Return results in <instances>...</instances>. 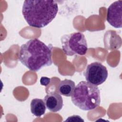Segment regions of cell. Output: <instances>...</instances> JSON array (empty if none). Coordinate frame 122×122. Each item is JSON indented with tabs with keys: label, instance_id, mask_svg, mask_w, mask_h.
Wrapping results in <instances>:
<instances>
[{
	"label": "cell",
	"instance_id": "6da1fadb",
	"mask_svg": "<svg viewBox=\"0 0 122 122\" xmlns=\"http://www.w3.org/2000/svg\"><path fill=\"white\" fill-rule=\"evenodd\" d=\"M52 48L51 45H47L36 38L31 39L20 46L18 58L30 70L37 71L52 64Z\"/></svg>",
	"mask_w": 122,
	"mask_h": 122
},
{
	"label": "cell",
	"instance_id": "ba28073f",
	"mask_svg": "<svg viewBox=\"0 0 122 122\" xmlns=\"http://www.w3.org/2000/svg\"><path fill=\"white\" fill-rule=\"evenodd\" d=\"M75 87V82L71 80L65 79L60 81L58 85V92L61 95L66 97L71 96Z\"/></svg>",
	"mask_w": 122,
	"mask_h": 122
},
{
	"label": "cell",
	"instance_id": "5b68a950",
	"mask_svg": "<svg viewBox=\"0 0 122 122\" xmlns=\"http://www.w3.org/2000/svg\"><path fill=\"white\" fill-rule=\"evenodd\" d=\"M83 74L87 81L98 86L106 80L108 70L101 63L96 61L88 64Z\"/></svg>",
	"mask_w": 122,
	"mask_h": 122
},
{
	"label": "cell",
	"instance_id": "30bf717a",
	"mask_svg": "<svg viewBox=\"0 0 122 122\" xmlns=\"http://www.w3.org/2000/svg\"><path fill=\"white\" fill-rule=\"evenodd\" d=\"M51 81V79L46 77H42L40 79V83L41 85L47 86L48 85Z\"/></svg>",
	"mask_w": 122,
	"mask_h": 122
},
{
	"label": "cell",
	"instance_id": "3957f363",
	"mask_svg": "<svg viewBox=\"0 0 122 122\" xmlns=\"http://www.w3.org/2000/svg\"><path fill=\"white\" fill-rule=\"evenodd\" d=\"M71 100L82 110H92L100 104V91L97 86L88 81H81L75 87Z\"/></svg>",
	"mask_w": 122,
	"mask_h": 122
},
{
	"label": "cell",
	"instance_id": "8fae6325",
	"mask_svg": "<svg viewBox=\"0 0 122 122\" xmlns=\"http://www.w3.org/2000/svg\"><path fill=\"white\" fill-rule=\"evenodd\" d=\"M78 116V115H72V116H71L69 117H68L67 118V119L66 120H65L66 122H67V121H71V122H79V121H82V122H83L84 120L83 119H81V118L80 117V118H77V119H76L77 117Z\"/></svg>",
	"mask_w": 122,
	"mask_h": 122
},
{
	"label": "cell",
	"instance_id": "9c48e42d",
	"mask_svg": "<svg viewBox=\"0 0 122 122\" xmlns=\"http://www.w3.org/2000/svg\"><path fill=\"white\" fill-rule=\"evenodd\" d=\"M30 105L31 112L35 116L40 117L45 113L46 107L44 101L42 99L38 98L32 99Z\"/></svg>",
	"mask_w": 122,
	"mask_h": 122
},
{
	"label": "cell",
	"instance_id": "277c9868",
	"mask_svg": "<svg viewBox=\"0 0 122 122\" xmlns=\"http://www.w3.org/2000/svg\"><path fill=\"white\" fill-rule=\"evenodd\" d=\"M61 40L62 51L67 56L84 55L87 52V41L84 35L81 32L64 34Z\"/></svg>",
	"mask_w": 122,
	"mask_h": 122
},
{
	"label": "cell",
	"instance_id": "7a4b0ae2",
	"mask_svg": "<svg viewBox=\"0 0 122 122\" xmlns=\"http://www.w3.org/2000/svg\"><path fill=\"white\" fill-rule=\"evenodd\" d=\"M58 11V3L54 0H25L22 8V15L28 24L37 28L49 24Z\"/></svg>",
	"mask_w": 122,
	"mask_h": 122
},
{
	"label": "cell",
	"instance_id": "52a82bcc",
	"mask_svg": "<svg viewBox=\"0 0 122 122\" xmlns=\"http://www.w3.org/2000/svg\"><path fill=\"white\" fill-rule=\"evenodd\" d=\"M43 101L46 108L53 112L60 111L63 105L62 97L60 94L56 92L47 94L44 97Z\"/></svg>",
	"mask_w": 122,
	"mask_h": 122
},
{
	"label": "cell",
	"instance_id": "8992f818",
	"mask_svg": "<svg viewBox=\"0 0 122 122\" xmlns=\"http://www.w3.org/2000/svg\"><path fill=\"white\" fill-rule=\"evenodd\" d=\"M122 0L113 2L108 8L107 21L114 28H122Z\"/></svg>",
	"mask_w": 122,
	"mask_h": 122
}]
</instances>
